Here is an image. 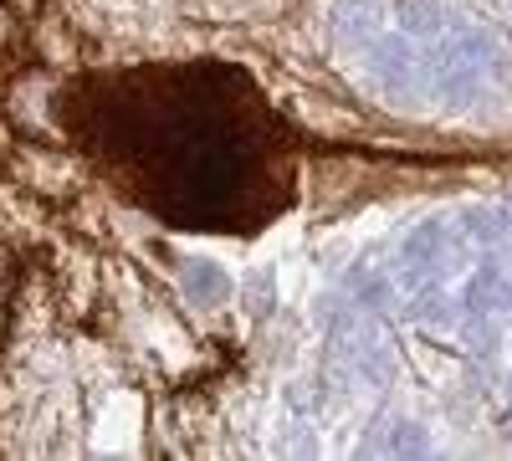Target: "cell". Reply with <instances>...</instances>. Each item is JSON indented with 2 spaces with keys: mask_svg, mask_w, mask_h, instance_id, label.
<instances>
[{
  "mask_svg": "<svg viewBox=\"0 0 512 461\" xmlns=\"http://www.w3.org/2000/svg\"><path fill=\"white\" fill-rule=\"evenodd\" d=\"M364 62H369V77L379 82V88L400 98L420 77V41H410L405 31H379L364 47Z\"/></svg>",
  "mask_w": 512,
  "mask_h": 461,
  "instance_id": "cell-2",
  "label": "cell"
},
{
  "mask_svg": "<svg viewBox=\"0 0 512 461\" xmlns=\"http://www.w3.org/2000/svg\"><path fill=\"white\" fill-rule=\"evenodd\" d=\"M456 241H461V226H456L451 216H431V221L410 226V236L400 241L405 282H410V287L436 282V277L451 267V257H456Z\"/></svg>",
  "mask_w": 512,
  "mask_h": 461,
  "instance_id": "cell-1",
  "label": "cell"
},
{
  "mask_svg": "<svg viewBox=\"0 0 512 461\" xmlns=\"http://www.w3.org/2000/svg\"><path fill=\"white\" fill-rule=\"evenodd\" d=\"M379 31H390V16L379 0H328V36L344 52H364Z\"/></svg>",
  "mask_w": 512,
  "mask_h": 461,
  "instance_id": "cell-3",
  "label": "cell"
},
{
  "mask_svg": "<svg viewBox=\"0 0 512 461\" xmlns=\"http://www.w3.org/2000/svg\"><path fill=\"white\" fill-rule=\"evenodd\" d=\"M507 400H512V380H507Z\"/></svg>",
  "mask_w": 512,
  "mask_h": 461,
  "instance_id": "cell-13",
  "label": "cell"
},
{
  "mask_svg": "<svg viewBox=\"0 0 512 461\" xmlns=\"http://www.w3.org/2000/svg\"><path fill=\"white\" fill-rule=\"evenodd\" d=\"M349 303L359 313H384L395 308V277L384 267H354L349 272Z\"/></svg>",
  "mask_w": 512,
  "mask_h": 461,
  "instance_id": "cell-11",
  "label": "cell"
},
{
  "mask_svg": "<svg viewBox=\"0 0 512 461\" xmlns=\"http://www.w3.org/2000/svg\"><path fill=\"white\" fill-rule=\"evenodd\" d=\"M456 221H461V236L472 241V246H502L512 236V205L477 200V205H466Z\"/></svg>",
  "mask_w": 512,
  "mask_h": 461,
  "instance_id": "cell-10",
  "label": "cell"
},
{
  "mask_svg": "<svg viewBox=\"0 0 512 461\" xmlns=\"http://www.w3.org/2000/svg\"><path fill=\"white\" fill-rule=\"evenodd\" d=\"M395 31H405L410 41H441L451 31V6L446 0H400Z\"/></svg>",
  "mask_w": 512,
  "mask_h": 461,
  "instance_id": "cell-9",
  "label": "cell"
},
{
  "mask_svg": "<svg viewBox=\"0 0 512 461\" xmlns=\"http://www.w3.org/2000/svg\"><path fill=\"white\" fill-rule=\"evenodd\" d=\"M241 303H246L251 318H267V313L277 308V272H272V267L246 272V282H241Z\"/></svg>",
  "mask_w": 512,
  "mask_h": 461,
  "instance_id": "cell-12",
  "label": "cell"
},
{
  "mask_svg": "<svg viewBox=\"0 0 512 461\" xmlns=\"http://www.w3.org/2000/svg\"><path fill=\"white\" fill-rule=\"evenodd\" d=\"M379 436H364L359 441V456L379 451V456H431V431H425L420 421H410V415H390V421L374 426Z\"/></svg>",
  "mask_w": 512,
  "mask_h": 461,
  "instance_id": "cell-5",
  "label": "cell"
},
{
  "mask_svg": "<svg viewBox=\"0 0 512 461\" xmlns=\"http://www.w3.org/2000/svg\"><path fill=\"white\" fill-rule=\"evenodd\" d=\"M436 57L451 62V67L487 72V67L497 62V41H492L487 31H477V26H451V31L441 36V52H436Z\"/></svg>",
  "mask_w": 512,
  "mask_h": 461,
  "instance_id": "cell-8",
  "label": "cell"
},
{
  "mask_svg": "<svg viewBox=\"0 0 512 461\" xmlns=\"http://www.w3.org/2000/svg\"><path fill=\"white\" fill-rule=\"evenodd\" d=\"M405 318H410L415 328L451 333V328H461V298H456L451 287H441V282H425V287H415V292H410Z\"/></svg>",
  "mask_w": 512,
  "mask_h": 461,
  "instance_id": "cell-6",
  "label": "cell"
},
{
  "mask_svg": "<svg viewBox=\"0 0 512 461\" xmlns=\"http://www.w3.org/2000/svg\"><path fill=\"white\" fill-rule=\"evenodd\" d=\"M180 298L195 313H216V308H226L236 298V277L216 257H185V267H180Z\"/></svg>",
  "mask_w": 512,
  "mask_h": 461,
  "instance_id": "cell-4",
  "label": "cell"
},
{
  "mask_svg": "<svg viewBox=\"0 0 512 461\" xmlns=\"http://www.w3.org/2000/svg\"><path fill=\"white\" fill-rule=\"evenodd\" d=\"M507 292H512V277L502 262H482L472 267V277L461 282V313H502L507 308Z\"/></svg>",
  "mask_w": 512,
  "mask_h": 461,
  "instance_id": "cell-7",
  "label": "cell"
}]
</instances>
